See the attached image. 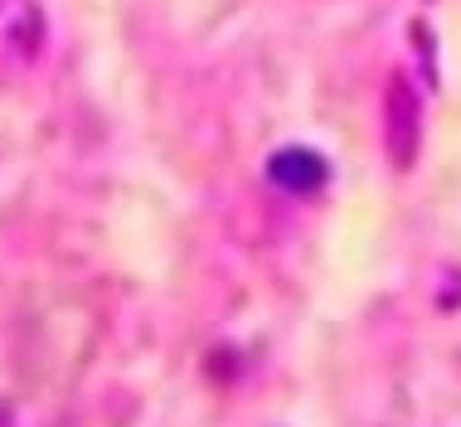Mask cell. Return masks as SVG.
<instances>
[{
	"label": "cell",
	"mask_w": 461,
	"mask_h": 427,
	"mask_svg": "<svg viewBox=\"0 0 461 427\" xmlns=\"http://www.w3.org/2000/svg\"><path fill=\"white\" fill-rule=\"evenodd\" d=\"M263 180L286 199H316L330 185V160H326V150L292 141V146H277L263 160Z\"/></svg>",
	"instance_id": "cell-2"
},
{
	"label": "cell",
	"mask_w": 461,
	"mask_h": 427,
	"mask_svg": "<svg viewBox=\"0 0 461 427\" xmlns=\"http://www.w3.org/2000/svg\"><path fill=\"white\" fill-rule=\"evenodd\" d=\"M0 427H20V418L10 413V404H0Z\"/></svg>",
	"instance_id": "cell-7"
},
{
	"label": "cell",
	"mask_w": 461,
	"mask_h": 427,
	"mask_svg": "<svg viewBox=\"0 0 461 427\" xmlns=\"http://www.w3.org/2000/svg\"><path fill=\"white\" fill-rule=\"evenodd\" d=\"M379 136H384V156L398 175H408L418 166L422 150V87L408 78L403 68H393L384 78L379 97Z\"/></svg>",
	"instance_id": "cell-1"
},
{
	"label": "cell",
	"mask_w": 461,
	"mask_h": 427,
	"mask_svg": "<svg viewBox=\"0 0 461 427\" xmlns=\"http://www.w3.org/2000/svg\"><path fill=\"white\" fill-rule=\"evenodd\" d=\"M438 311H442V316L461 311V272H456V268H442V282H438Z\"/></svg>",
	"instance_id": "cell-6"
},
{
	"label": "cell",
	"mask_w": 461,
	"mask_h": 427,
	"mask_svg": "<svg viewBox=\"0 0 461 427\" xmlns=\"http://www.w3.org/2000/svg\"><path fill=\"white\" fill-rule=\"evenodd\" d=\"M49 49V15L40 0H0V54L15 64H40Z\"/></svg>",
	"instance_id": "cell-3"
},
{
	"label": "cell",
	"mask_w": 461,
	"mask_h": 427,
	"mask_svg": "<svg viewBox=\"0 0 461 427\" xmlns=\"http://www.w3.org/2000/svg\"><path fill=\"white\" fill-rule=\"evenodd\" d=\"M408 44H413V54H418L422 83L438 87V34H432V24L428 20H413V24H408Z\"/></svg>",
	"instance_id": "cell-5"
},
{
	"label": "cell",
	"mask_w": 461,
	"mask_h": 427,
	"mask_svg": "<svg viewBox=\"0 0 461 427\" xmlns=\"http://www.w3.org/2000/svg\"><path fill=\"white\" fill-rule=\"evenodd\" d=\"M199 374L214 388H239L248 379V355L239 345H209L204 359H199Z\"/></svg>",
	"instance_id": "cell-4"
}]
</instances>
